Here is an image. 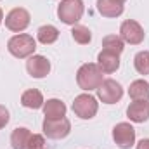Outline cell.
Wrapping results in <instances>:
<instances>
[{
  "label": "cell",
  "mask_w": 149,
  "mask_h": 149,
  "mask_svg": "<svg viewBox=\"0 0 149 149\" xmlns=\"http://www.w3.org/2000/svg\"><path fill=\"white\" fill-rule=\"evenodd\" d=\"M104 73L101 71V68L95 63H85L78 68L76 71V83L81 90L90 92V90H97L99 85L104 81Z\"/></svg>",
  "instance_id": "cell-1"
},
{
  "label": "cell",
  "mask_w": 149,
  "mask_h": 149,
  "mask_svg": "<svg viewBox=\"0 0 149 149\" xmlns=\"http://www.w3.org/2000/svg\"><path fill=\"white\" fill-rule=\"evenodd\" d=\"M7 50L17 57V59H24V57H30L35 54L37 50V40L28 35V33H19V35H14L7 42Z\"/></svg>",
  "instance_id": "cell-2"
},
{
  "label": "cell",
  "mask_w": 149,
  "mask_h": 149,
  "mask_svg": "<svg viewBox=\"0 0 149 149\" xmlns=\"http://www.w3.org/2000/svg\"><path fill=\"white\" fill-rule=\"evenodd\" d=\"M83 10H85L83 0H61L57 7V16L64 24L74 26L81 19Z\"/></svg>",
  "instance_id": "cell-3"
},
{
  "label": "cell",
  "mask_w": 149,
  "mask_h": 149,
  "mask_svg": "<svg viewBox=\"0 0 149 149\" xmlns=\"http://www.w3.org/2000/svg\"><path fill=\"white\" fill-rule=\"evenodd\" d=\"M97 109H99V102L94 95L90 94H80L76 95L73 101V111L78 118L81 120H90L97 114Z\"/></svg>",
  "instance_id": "cell-4"
},
{
  "label": "cell",
  "mask_w": 149,
  "mask_h": 149,
  "mask_svg": "<svg viewBox=\"0 0 149 149\" xmlns=\"http://www.w3.org/2000/svg\"><path fill=\"white\" fill-rule=\"evenodd\" d=\"M42 128H43V134L49 137V139H64V137H68L70 135V132H71V123H70V120L64 116V118H59V120H43V125H42Z\"/></svg>",
  "instance_id": "cell-5"
},
{
  "label": "cell",
  "mask_w": 149,
  "mask_h": 149,
  "mask_svg": "<svg viewBox=\"0 0 149 149\" xmlns=\"http://www.w3.org/2000/svg\"><path fill=\"white\" fill-rule=\"evenodd\" d=\"M97 97L104 102V104H116L121 97H123V87L113 80V78H108L104 80L99 88H97Z\"/></svg>",
  "instance_id": "cell-6"
},
{
  "label": "cell",
  "mask_w": 149,
  "mask_h": 149,
  "mask_svg": "<svg viewBox=\"0 0 149 149\" xmlns=\"http://www.w3.org/2000/svg\"><path fill=\"white\" fill-rule=\"evenodd\" d=\"M120 37H121V40H123L125 43L139 45V43L144 42L146 33H144V28H142L137 21L127 19V21H123L121 26H120Z\"/></svg>",
  "instance_id": "cell-7"
},
{
  "label": "cell",
  "mask_w": 149,
  "mask_h": 149,
  "mask_svg": "<svg viewBox=\"0 0 149 149\" xmlns=\"http://www.w3.org/2000/svg\"><path fill=\"white\" fill-rule=\"evenodd\" d=\"M30 12L23 7H14L7 16H5V28L10 30V31H24L28 26H30Z\"/></svg>",
  "instance_id": "cell-8"
},
{
  "label": "cell",
  "mask_w": 149,
  "mask_h": 149,
  "mask_svg": "<svg viewBox=\"0 0 149 149\" xmlns=\"http://www.w3.org/2000/svg\"><path fill=\"white\" fill-rule=\"evenodd\" d=\"M113 139L116 142V146L121 149H130L135 144V128L127 123V121H121L118 125H114L113 128Z\"/></svg>",
  "instance_id": "cell-9"
},
{
  "label": "cell",
  "mask_w": 149,
  "mask_h": 149,
  "mask_svg": "<svg viewBox=\"0 0 149 149\" xmlns=\"http://www.w3.org/2000/svg\"><path fill=\"white\" fill-rule=\"evenodd\" d=\"M26 71L33 78H45L47 74L50 73V61L45 56L33 54L26 61Z\"/></svg>",
  "instance_id": "cell-10"
},
{
  "label": "cell",
  "mask_w": 149,
  "mask_h": 149,
  "mask_svg": "<svg viewBox=\"0 0 149 149\" xmlns=\"http://www.w3.org/2000/svg\"><path fill=\"white\" fill-rule=\"evenodd\" d=\"M127 116L134 123H144L149 120V102L148 101H134L127 108Z\"/></svg>",
  "instance_id": "cell-11"
},
{
  "label": "cell",
  "mask_w": 149,
  "mask_h": 149,
  "mask_svg": "<svg viewBox=\"0 0 149 149\" xmlns=\"http://www.w3.org/2000/svg\"><path fill=\"white\" fill-rule=\"evenodd\" d=\"M97 66L104 74H111L120 68V56L108 50H101L97 56Z\"/></svg>",
  "instance_id": "cell-12"
},
{
  "label": "cell",
  "mask_w": 149,
  "mask_h": 149,
  "mask_svg": "<svg viewBox=\"0 0 149 149\" xmlns=\"http://www.w3.org/2000/svg\"><path fill=\"white\" fill-rule=\"evenodd\" d=\"M43 114L47 120H59L66 116V104L61 99H49L43 102Z\"/></svg>",
  "instance_id": "cell-13"
},
{
  "label": "cell",
  "mask_w": 149,
  "mask_h": 149,
  "mask_svg": "<svg viewBox=\"0 0 149 149\" xmlns=\"http://www.w3.org/2000/svg\"><path fill=\"white\" fill-rule=\"evenodd\" d=\"M97 10L104 17H118L123 14V2H120V0H97Z\"/></svg>",
  "instance_id": "cell-14"
},
{
  "label": "cell",
  "mask_w": 149,
  "mask_h": 149,
  "mask_svg": "<svg viewBox=\"0 0 149 149\" xmlns=\"http://www.w3.org/2000/svg\"><path fill=\"white\" fill-rule=\"evenodd\" d=\"M43 95L42 92L37 88H30V90H24L23 95H21V104L28 109H40L43 108Z\"/></svg>",
  "instance_id": "cell-15"
},
{
  "label": "cell",
  "mask_w": 149,
  "mask_h": 149,
  "mask_svg": "<svg viewBox=\"0 0 149 149\" xmlns=\"http://www.w3.org/2000/svg\"><path fill=\"white\" fill-rule=\"evenodd\" d=\"M128 95L132 101H149V81L135 80L128 87Z\"/></svg>",
  "instance_id": "cell-16"
},
{
  "label": "cell",
  "mask_w": 149,
  "mask_h": 149,
  "mask_svg": "<svg viewBox=\"0 0 149 149\" xmlns=\"http://www.w3.org/2000/svg\"><path fill=\"white\" fill-rule=\"evenodd\" d=\"M30 139H31V132L24 127H17L12 130L10 134V144L12 149H28L30 144Z\"/></svg>",
  "instance_id": "cell-17"
},
{
  "label": "cell",
  "mask_w": 149,
  "mask_h": 149,
  "mask_svg": "<svg viewBox=\"0 0 149 149\" xmlns=\"http://www.w3.org/2000/svg\"><path fill=\"white\" fill-rule=\"evenodd\" d=\"M37 38H38L40 43L50 45V43H54V42L59 38V30H57L56 26H52V24H43V26L38 28Z\"/></svg>",
  "instance_id": "cell-18"
},
{
  "label": "cell",
  "mask_w": 149,
  "mask_h": 149,
  "mask_svg": "<svg viewBox=\"0 0 149 149\" xmlns=\"http://www.w3.org/2000/svg\"><path fill=\"white\" fill-rule=\"evenodd\" d=\"M125 49V42L121 40V37L118 35H108V37L102 38V50H108L113 54H121Z\"/></svg>",
  "instance_id": "cell-19"
},
{
  "label": "cell",
  "mask_w": 149,
  "mask_h": 149,
  "mask_svg": "<svg viewBox=\"0 0 149 149\" xmlns=\"http://www.w3.org/2000/svg\"><path fill=\"white\" fill-rule=\"evenodd\" d=\"M71 37H73V40L76 43L87 45V43H90V40H92V33H90V30H88L87 26L74 24L73 30H71Z\"/></svg>",
  "instance_id": "cell-20"
},
{
  "label": "cell",
  "mask_w": 149,
  "mask_h": 149,
  "mask_svg": "<svg viewBox=\"0 0 149 149\" xmlns=\"http://www.w3.org/2000/svg\"><path fill=\"white\" fill-rule=\"evenodd\" d=\"M134 66L139 74H149V50H141L135 54Z\"/></svg>",
  "instance_id": "cell-21"
},
{
  "label": "cell",
  "mask_w": 149,
  "mask_h": 149,
  "mask_svg": "<svg viewBox=\"0 0 149 149\" xmlns=\"http://www.w3.org/2000/svg\"><path fill=\"white\" fill-rule=\"evenodd\" d=\"M28 149H47L45 148V139H43V135H40V134H31Z\"/></svg>",
  "instance_id": "cell-22"
},
{
  "label": "cell",
  "mask_w": 149,
  "mask_h": 149,
  "mask_svg": "<svg viewBox=\"0 0 149 149\" xmlns=\"http://www.w3.org/2000/svg\"><path fill=\"white\" fill-rule=\"evenodd\" d=\"M9 120H10L9 109H7L5 106H2V104H0V128H3V127L9 123Z\"/></svg>",
  "instance_id": "cell-23"
},
{
  "label": "cell",
  "mask_w": 149,
  "mask_h": 149,
  "mask_svg": "<svg viewBox=\"0 0 149 149\" xmlns=\"http://www.w3.org/2000/svg\"><path fill=\"white\" fill-rule=\"evenodd\" d=\"M135 149H149V139H142V141H139V144H137V148Z\"/></svg>",
  "instance_id": "cell-24"
},
{
  "label": "cell",
  "mask_w": 149,
  "mask_h": 149,
  "mask_svg": "<svg viewBox=\"0 0 149 149\" xmlns=\"http://www.w3.org/2000/svg\"><path fill=\"white\" fill-rule=\"evenodd\" d=\"M2 21H3V12H2V9H0V24H2Z\"/></svg>",
  "instance_id": "cell-25"
},
{
  "label": "cell",
  "mask_w": 149,
  "mask_h": 149,
  "mask_svg": "<svg viewBox=\"0 0 149 149\" xmlns=\"http://www.w3.org/2000/svg\"><path fill=\"white\" fill-rule=\"evenodd\" d=\"M120 2H125V0H120Z\"/></svg>",
  "instance_id": "cell-26"
}]
</instances>
